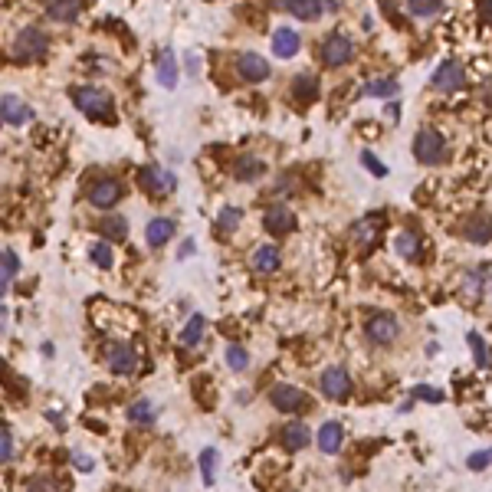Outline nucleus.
<instances>
[{"instance_id":"1","label":"nucleus","mask_w":492,"mask_h":492,"mask_svg":"<svg viewBox=\"0 0 492 492\" xmlns=\"http://www.w3.org/2000/svg\"><path fill=\"white\" fill-rule=\"evenodd\" d=\"M69 99L76 105L82 115L89 119H102V122H112V95L99 85H79V89H69Z\"/></svg>"},{"instance_id":"2","label":"nucleus","mask_w":492,"mask_h":492,"mask_svg":"<svg viewBox=\"0 0 492 492\" xmlns=\"http://www.w3.org/2000/svg\"><path fill=\"white\" fill-rule=\"evenodd\" d=\"M46 53H50V40L36 26H23L14 40V60L17 63H40Z\"/></svg>"},{"instance_id":"3","label":"nucleus","mask_w":492,"mask_h":492,"mask_svg":"<svg viewBox=\"0 0 492 492\" xmlns=\"http://www.w3.org/2000/svg\"><path fill=\"white\" fill-rule=\"evenodd\" d=\"M414 158L420 164H440L446 158V138L437 128H420L414 135Z\"/></svg>"},{"instance_id":"4","label":"nucleus","mask_w":492,"mask_h":492,"mask_svg":"<svg viewBox=\"0 0 492 492\" xmlns=\"http://www.w3.org/2000/svg\"><path fill=\"white\" fill-rule=\"evenodd\" d=\"M269 404L282 414H302V410L312 407V397H309L306 390L292 387V384H276L269 390Z\"/></svg>"},{"instance_id":"5","label":"nucleus","mask_w":492,"mask_h":492,"mask_svg":"<svg viewBox=\"0 0 492 492\" xmlns=\"http://www.w3.org/2000/svg\"><path fill=\"white\" fill-rule=\"evenodd\" d=\"M351 56H355V43H351V36L345 33H328L322 43V63L325 66H345V63H351Z\"/></svg>"},{"instance_id":"6","label":"nucleus","mask_w":492,"mask_h":492,"mask_svg":"<svg viewBox=\"0 0 492 492\" xmlns=\"http://www.w3.org/2000/svg\"><path fill=\"white\" fill-rule=\"evenodd\" d=\"M105 365H109L112 374H119V378H128V374L138 368V351L128 345V341H115L105 348Z\"/></svg>"},{"instance_id":"7","label":"nucleus","mask_w":492,"mask_h":492,"mask_svg":"<svg viewBox=\"0 0 492 492\" xmlns=\"http://www.w3.org/2000/svg\"><path fill=\"white\" fill-rule=\"evenodd\" d=\"M141 187L154 197H168V194H174L178 178L168 168H161V164H151V168H141Z\"/></svg>"},{"instance_id":"8","label":"nucleus","mask_w":492,"mask_h":492,"mask_svg":"<svg viewBox=\"0 0 492 492\" xmlns=\"http://www.w3.org/2000/svg\"><path fill=\"white\" fill-rule=\"evenodd\" d=\"M122 197H125V187H122V181H115V178H102L89 187V204L99 207V210L115 207Z\"/></svg>"},{"instance_id":"9","label":"nucleus","mask_w":492,"mask_h":492,"mask_svg":"<svg viewBox=\"0 0 492 492\" xmlns=\"http://www.w3.org/2000/svg\"><path fill=\"white\" fill-rule=\"evenodd\" d=\"M365 335L374 341V345H390V341H397L400 335V325L394 315H371L365 322Z\"/></svg>"},{"instance_id":"10","label":"nucleus","mask_w":492,"mask_h":492,"mask_svg":"<svg viewBox=\"0 0 492 492\" xmlns=\"http://www.w3.org/2000/svg\"><path fill=\"white\" fill-rule=\"evenodd\" d=\"M463 85H466V69L459 66V63L446 60L437 66V73H433V89H440V92H456Z\"/></svg>"},{"instance_id":"11","label":"nucleus","mask_w":492,"mask_h":492,"mask_svg":"<svg viewBox=\"0 0 492 492\" xmlns=\"http://www.w3.org/2000/svg\"><path fill=\"white\" fill-rule=\"evenodd\" d=\"M0 122L20 128V125H30L33 122V109L20 99V95H4L0 99Z\"/></svg>"},{"instance_id":"12","label":"nucleus","mask_w":492,"mask_h":492,"mask_svg":"<svg viewBox=\"0 0 492 492\" xmlns=\"http://www.w3.org/2000/svg\"><path fill=\"white\" fill-rule=\"evenodd\" d=\"M322 394L328 400H345L351 394V378L345 368H328L322 374Z\"/></svg>"},{"instance_id":"13","label":"nucleus","mask_w":492,"mask_h":492,"mask_svg":"<svg viewBox=\"0 0 492 492\" xmlns=\"http://www.w3.org/2000/svg\"><path fill=\"white\" fill-rule=\"evenodd\" d=\"M250 266H253L260 276H272V272L282 266V253H279V246H272V243H263V246H256L253 256H250Z\"/></svg>"},{"instance_id":"14","label":"nucleus","mask_w":492,"mask_h":492,"mask_svg":"<svg viewBox=\"0 0 492 492\" xmlns=\"http://www.w3.org/2000/svg\"><path fill=\"white\" fill-rule=\"evenodd\" d=\"M237 73L246 79V82H266L269 79V63L256 53H240L237 60Z\"/></svg>"},{"instance_id":"15","label":"nucleus","mask_w":492,"mask_h":492,"mask_svg":"<svg viewBox=\"0 0 492 492\" xmlns=\"http://www.w3.org/2000/svg\"><path fill=\"white\" fill-rule=\"evenodd\" d=\"M299 50H302V36H299L292 26H279V30L272 33V53H276V56L292 60Z\"/></svg>"},{"instance_id":"16","label":"nucleus","mask_w":492,"mask_h":492,"mask_svg":"<svg viewBox=\"0 0 492 492\" xmlns=\"http://www.w3.org/2000/svg\"><path fill=\"white\" fill-rule=\"evenodd\" d=\"M282 7H286L292 17L306 20V23H315V20L328 10V4H325V0H282Z\"/></svg>"},{"instance_id":"17","label":"nucleus","mask_w":492,"mask_h":492,"mask_svg":"<svg viewBox=\"0 0 492 492\" xmlns=\"http://www.w3.org/2000/svg\"><path fill=\"white\" fill-rule=\"evenodd\" d=\"M263 227L269 230L272 237H286V233L296 230V217H292V210H286V207H272V210H266Z\"/></svg>"},{"instance_id":"18","label":"nucleus","mask_w":492,"mask_h":492,"mask_svg":"<svg viewBox=\"0 0 492 492\" xmlns=\"http://www.w3.org/2000/svg\"><path fill=\"white\" fill-rule=\"evenodd\" d=\"M46 14L56 23H73L82 14V0H46Z\"/></svg>"},{"instance_id":"19","label":"nucleus","mask_w":492,"mask_h":492,"mask_svg":"<svg viewBox=\"0 0 492 492\" xmlns=\"http://www.w3.org/2000/svg\"><path fill=\"white\" fill-rule=\"evenodd\" d=\"M279 443H282V450L289 453H299V450H306L309 446V427L306 424H286L279 433Z\"/></svg>"},{"instance_id":"20","label":"nucleus","mask_w":492,"mask_h":492,"mask_svg":"<svg viewBox=\"0 0 492 492\" xmlns=\"http://www.w3.org/2000/svg\"><path fill=\"white\" fill-rule=\"evenodd\" d=\"M171 237H174V220H168V217H151L148 227H144L148 246H164Z\"/></svg>"},{"instance_id":"21","label":"nucleus","mask_w":492,"mask_h":492,"mask_svg":"<svg viewBox=\"0 0 492 492\" xmlns=\"http://www.w3.org/2000/svg\"><path fill=\"white\" fill-rule=\"evenodd\" d=\"M463 237L469 240V243H489L492 240V217H486V213H479V217H473V220H466V227H463Z\"/></svg>"},{"instance_id":"22","label":"nucleus","mask_w":492,"mask_h":492,"mask_svg":"<svg viewBox=\"0 0 492 492\" xmlns=\"http://www.w3.org/2000/svg\"><path fill=\"white\" fill-rule=\"evenodd\" d=\"M361 95H368V99H397L400 82L397 79H371V82L361 85Z\"/></svg>"},{"instance_id":"23","label":"nucleus","mask_w":492,"mask_h":492,"mask_svg":"<svg viewBox=\"0 0 492 492\" xmlns=\"http://www.w3.org/2000/svg\"><path fill=\"white\" fill-rule=\"evenodd\" d=\"M154 76H158V82H161L164 89H174V85H178V56H174L171 50L161 53V60H158Z\"/></svg>"},{"instance_id":"24","label":"nucleus","mask_w":492,"mask_h":492,"mask_svg":"<svg viewBox=\"0 0 492 492\" xmlns=\"http://www.w3.org/2000/svg\"><path fill=\"white\" fill-rule=\"evenodd\" d=\"M266 174V164L260 161V158H253V154H246V158H240L237 164H233V178L237 181H260Z\"/></svg>"},{"instance_id":"25","label":"nucleus","mask_w":492,"mask_h":492,"mask_svg":"<svg viewBox=\"0 0 492 492\" xmlns=\"http://www.w3.org/2000/svg\"><path fill=\"white\" fill-rule=\"evenodd\" d=\"M207 335V319L204 315H191L187 319V325L181 328V345H187V348H194V345H200Z\"/></svg>"},{"instance_id":"26","label":"nucleus","mask_w":492,"mask_h":492,"mask_svg":"<svg viewBox=\"0 0 492 492\" xmlns=\"http://www.w3.org/2000/svg\"><path fill=\"white\" fill-rule=\"evenodd\" d=\"M341 440H345V430H341V424H335V420L322 424V430H319V446H322V453H338L341 450Z\"/></svg>"},{"instance_id":"27","label":"nucleus","mask_w":492,"mask_h":492,"mask_svg":"<svg viewBox=\"0 0 492 492\" xmlns=\"http://www.w3.org/2000/svg\"><path fill=\"white\" fill-rule=\"evenodd\" d=\"M378 230H381V217L371 213V217H365V220H358L351 233H355V240L368 250V246H374V240H378Z\"/></svg>"},{"instance_id":"28","label":"nucleus","mask_w":492,"mask_h":492,"mask_svg":"<svg viewBox=\"0 0 492 492\" xmlns=\"http://www.w3.org/2000/svg\"><path fill=\"white\" fill-rule=\"evenodd\" d=\"M394 250H397L400 260H417L420 256V237H417L414 230H400L397 237H394Z\"/></svg>"},{"instance_id":"29","label":"nucleus","mask_w":492,"mask_h":492,"mask_svg":"<svg viewBox=\"0 0 492 492\" xmlns=\"http://www.w3.org/2000/svg\"><path fill=\"white\" fill-rule=\"evenodd\" d=\"M292 95H296L299 102H315L319 99V79L302 73V76L292 79Z\"/></svg>"},{"instance_id":"30","label":"nucleus","mask_w":492,"mask_h":492,"mask_svg":"<svg viewBox=\"0 0 492 492\" xmlns=\"http://www.w3.org/2000/svg\"><path fill=\"white\" fill-rule=\"evenodd\" d=\"M483 289H486V269L466 272V279H463V299L466 302H479L483 299Z\"/></svg>"},{"instance_id":"31","label":"nucleus","mask_w":492,"mask_h":492,"mask_svg":"<svg viewBox=\"0 0 492 492\" xmlns=\"http://www.w3.org/2000/svg\"><path fill=\"white\" fill-rule=\"evenodd\" d=\"M89 260H92L99 269H112V266H115V253H112V246L105 243V240H95V243L89 246Z\"/></svg>"},{"instance_id":"32","label":"nucleus","mask_w":492,"mask_h":492,"mask_svg":"<svg viewBox=\"0 0 492 492\" xmlns=\"http://www.w3.org/2000/svg\"><path fill=\"white\" fill-rule=\"evenodd\" d=\"M17 272H20V256L14 253L10 246H4V250H0V282L10 286V279H14Z\"/></svg>"},{"instance_id":"33","label":"nucleus","mask_w":492,"mask_h":492,"mask_svg":"<svg viewBox=\"0 0 492 492\" xmlns=\"http://www.w3.org/2000/svg\"><path fill=\"white\" fill-rule=\"evenodd\" d=\"M102 237L112 240V243L125 240L128 237V220H125V217H105V220H102Z\"/></svg>"},{"instance_id":"34","label":"nucleus","mask_w":492,"mask_h":492,"mask_svg":"<svg viewBox=\"0 0 492 492\" xmlns=\"http://www.w3.org/2000/svg\"><path fill=\"white\" fill-rule=\"evenodd\" d=\"M128 420H132V424H151L154 420V404L151 400H135V404H132V407H128Z\"/></svg>"},{"instance_id":"35","label":"nucleus","mask_w":492,"mask_h":492,"mask_svg":"<svg viewBox=\"0 0 492 492\" xmlns=\"http://www.w3.org/2000/svg\"><path fill=\"white\" fill-rule=\"evenodd\" d=\"M240 220H243V210L240 207H223L220 217H217V230L220 233H233L240 227Z\"/></svg>"},{"instance_id":"36","label":"nucleus","mask_w":492,"mask_h":492,"mask_svg":"<svg viewBox=\"0 0 492 492\" xmlns=\"http://www.w3.org/2000/svg\"><path fill=\"white\" fill-rule=\"evenodd\" d=\"M407 10L414 17H433L443 10V0H407Z\"/></svg>"},{"instance_id":"37","label":"nucleus","mask_w":492,"mask_h":492,"mask_svg":"<svg viewBox=\"0 0 492 492\" xmlns=\"http://www.w3.org/2000/svg\"><path fill=\"white\" fill-rule=\"evenodd\" d=\"M223 358H227V368H230V371H246V365H250V355H246L243 345H230Z\"/></svg>"},{"instance_id":"38","label":"nucleus","mask_w":492,"mask_h":492,"mask_svg":"<svg viewBox=\"0 0 492 492\" xmlns=\"http://www.w3.org/2000/svg\"><path fill=\"white\" fill-rule=\"evenodd\" d=\"M200 476H204L207 486H213V476H217V450L200 453Z\"/></svg>"},{"instance_id":"39","label":"nucleus","mask_w":492,"mask_h":492,"mask_svg":"<svg viewBox=\"0 0 492 492\" xmlns=\"http://www.w3.org/2000/svg\"><path fill=\"white\" fill-rule=\"evenodd\" d=\"M14 433L7 430V427H0V463H10L14 459Z\"/></svg>"},{"instance_id":"40","label":"nucleus","mask_w":492,"mask_h":492,"mask_svg":"<svg viewBox=\"0 0 492 492\" xmlns=\"http://www.w3.org/2000/svg\"><path fill=\"white\" fill-rule=\"evenodd\" d=\"M469 345H473V358H476V365H479V368H486V365H489V355H486V345H483V338H479L476 331H469Z\"/></svg>"},{"instance_id":"41","label":"nucleus","mask_w":492,"mask_h":492,"mask_svg":"<svg viewBox=\"0 0 492 492\" xmlns=\"http://www.w3.org/2000/svg\"><path fill=\"white\" fill-rule=\"evenodd\" d=\"M361 164L371 171L374 178H384V174H387V168L381 164V158H378V154H371V151H361Z\"/></svg>"},{"instance_id":"42","label":"nucleus","mask_w":492,"mask_h":492,"mask_svg":"<svg viewBox=\"0 0 492 492\" xmlns=\"http://www.w3.org/2000/svg\"><path fill=\"white\" fill-rule=\"evenodd\" d=\"M410 397L430 400V404H443V390H433V387H427V384H420V387H414V394H410Z\"/></svg>"},{"instance_id":"43","label":"nucleus","mask_w":492,"mask_h":492,"mask_svg":"<svg viewBox=\"0 0 492 492\" xmlns=\"http://www.w3.org/2000/svg\"><path fill=\"white\" fill-rule=\"evenodd\" d=\"M489 463H492V450H479V453H473V456L466 459L469 469H486Z\"/></svg>"},{"instance_id":"44","label":"nucleus","mask_w":492,"mask_h":492,"mask_svg":"<svg viewBox=\"0 0 492 492\" xmlns=\"http://www.w3.org/2000/svg\"><path fill=\"white\" fill-rule=\"evenodd\" d=\"M26 492H60L53 479H30L26 483Z\"/></svg>"},{"instance_id":"45","label":"nucleus","mask_w":492,"mask_h":492,"mask_svg":"<svg viewBox=\"0 0 492 492\" xmlns=\"http://www.w3.org/2000/svg\"><path fill=\"white\" fill-rule=\"evenodd\" d=\"M73 459H76V466L82 469V473H89V469H92V459H85V453H76Z\"/></svg>"},{"instance_id":"46","label":"nucleus","mask_w":492,"mask_h":492,"mask_svg":"<svg viewBox=\"0 0 492 492\" xmlns=\"http://www.w3.org/2000/svg\"><path fill=\"white\" fill-rule=\"evenodd\" d=\"M7 319H10V315H7V309L0 306V335H4V328H7Z\"/></svg>"},{"instance_id":"47","label":"nucleus","mask_w":492,"mask_h":492,"mask_svg":"<svg viewBox=\"0 0 492 492\" xmlns=\"http://www.w3.org/2000/svg\"><path fill=\"white\" fill-rule=\"evenodd\" d=\"M191 253H194V240H187L184 250H181V256H191Z\"/></svg>"},{"instance_id":"48","label":"nucleus","mask_w":492,"mask_h":492,"mask_svg":"<svg viewBox=\"0 0 492 492\" xmlns=\"http://www.w3.org/2000/svg\"><path fill=\"white\" fill-rule=\"evenodd\" d=\"M483 95H486V102L492 105V79H489V82H486V92H483Z\"/></svg>"},{"instance_id":"49","label":"nucleus","mask_w":492,"mask_h":492,"mask_svg":"<svg viewBox=\"0 0 492 492\" xmlns=\"http://www.w3.org/2000/svg\"><path fill=\"white\" fill-rule=\"evenodd\" d=\"M4 292H7V282H0V296H4Z\"/></svg>"}]
</instances>
